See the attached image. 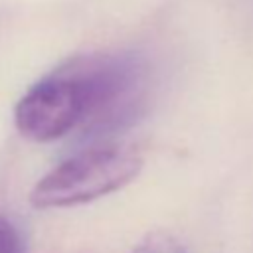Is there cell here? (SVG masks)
Segmentation results:
<instances>
[{"instance_id":"obj_2","label":"cell","mask_w":253,"mask_h":253,"mask_svg":"<svg viewBox=\"0 0 253 253\" xmlns=\"http://www.w3.org/2000/svg\"><path fill=\"white\" fill-rule=\"evenodd\" d=\"M142 170V154L126 144L87 148L51 168L30 192L36 208H69L99 200L130 184Z\"/></svg>"},{"instance_id":"obj_3","label":"cell","mask_w":253,"mask_h":253,"mask_svg":"<svg viewBox=\"0 0 253 253\" xmlns=\"http://www.w3.org/2000/svg\"><path fill=\"white\" fill-rule=\"evenodd\" d=\"M132 253H184V247L174 235L166 231H152L132 249Z\"/></svg>"},{"instance_id":"obj_4","label":"cell","mask_w":253,"mask_h":253,"mask_svg":"<svg viewBox=\"0 0 253 253\" xmlns=\"http://www.w3.org/2000/svg\"><path fill=\"white\" fill-rule=\"evenodd\" d=\"M0 253H26L18 227L0 213Z\"/></svg>"},{"instance_id":"obj_1","label":"cell","mask_w":253,"mask_h":253,"mask_svg":"<svg viewBox=\"0 0 253 253\" xmlns=\"http://www.w3.org/2000/svg\"><path fill=\"white\" fill-rule=\"evenodd\" d=\"M146 83V61L138 53L73 55L20 97L14 123L20 134L34 142H51L75 128L107 130L134 117Z\"/></svg>"}]
</instances>
